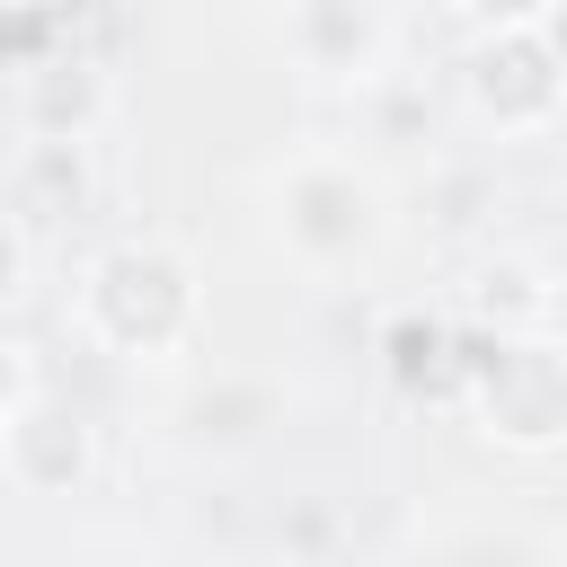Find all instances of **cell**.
<instances>
[{
	"instance_id": "5",
	"label": "cell",
	"mask_w": 567,
	"mask_h": 567,
	"mask_svg": "<svg viewBox=\"0 0 567 567\" xmlns=\"http://www.w3.org/2000/svg\"><path fill=\"white\" fill-rule=\"evenodd\" d=\"M89 470H97V425L71 399L35 390L0 416V478L18 496H71V487H89Z\"/></svg>"
},
{
	"instance_id": "6",
	"label": "cell",
	"mask_w": 567,
	"mask_h": 567,
	"mask_svg": "<svg viewBox=\"0 0 567 567\" xmlns=\"http://www.w3.org/2000/svg\"><path fill=\"white\" fill-rule=\"evenodd\" d=\"M18 106H27V133H35V142H89V124H97V106H106V62L62 35L44 62L18 71Z\"/></svg>"
},
{
	"instance_id": "12",
	"label": "cell",
	"mask_w": 567,
	"mask_h": 567,
	"mask_svg": "<svg viewBox=\"0 0 567 567\" xmlns=\"http://www.w3.org/2000/svg\"><path fill=\"white\" fill-rule=\"evenodd\" d=\"M35 390H44V381H35V354H27V346H9V337H0V416H9V408H18V399H35Z\"/></svg>"
},
{
	"instance_id": "13",
	"label": "cell",
	"mask_w": 567,
	"mask_h": 567,
	"mask_svg": "<svg viewBox=\"0 0 567 567\" xmlns=\"http://www.w3.org/2000/svg\"><path fill=\"white\" fill-rule=\"evenodd\" d=\"M27 292V230H18V213H0V310Z\"/></svg>"
},
{
	"instance_id": "1",
	"label": "cell",
	"mask_w": 567,
	"mask_h": 567,
	"mask_svg": "<svg viewBox=\"0 0 567 567\" xmlns=\"http://www.w3.org/2000/svg\"><path fill=\"white\" fill-rule=\"evenodd\" d=\"M204 319V284H195V257L177 239H106L80 275V328L124 354V363H168Z\"/></svg>"
},
{
	"instance_id": "11",
	"label": "cell",
	"mask_w": 567,
	"mask_h": 567,
	"mask_svg": "<svg viewBox=\"0 0 567 567\" xmlns=\"http://www.w3.org/2000/svg\"><path fill=\"white\" fill-rule=\"evenodd\" d=\"M266 408H275V399H266L257 381H221V390L195 399V434H204V443H248Z\"/></svg>"
},
{
	"instance_id": "7",
	"label": "cell",
	"mask_w": 567,
	"mask_h": 567,
	"mask_svg": "<svg viewBox=\"0 0 567 567\" xmlns=\"http://www.w3.org/2000/svg\"><path fill=\"white\" fill-rule=\"evenodd\" d=\"M470 301H478L470 328H487V337H549V319H558V284L540 257H496Z\"/></svg>"
},
{
	"instance_id": "4",
	"label": "cell",
	"mask_w": 567,
	"mask_h": 567,
	"mask_svg": "<svg viewBox=\"0 0 567 567\" xmlns=\"http://www.w3.org/2000/svg\"><path fill=\"white\" fill-rule=\"evenodd\" d=\"M275 221L310 266H346L381 239V186L354 159H301L275 186Z\"/></svg>"
},
{
	"instance_id": "10",
	"label": "cell",
	"mask_w": 567,
	"mask_h": 567,
	"mask_svg": "<svg viewBox=\"0 0 567 567\" xmlns=\"http://www.w3.org/2000/svg\"><path fill=\"white\" fill-rule=\"evenodd\" d=\"M18 204L27 213H80L89 204V142H27Z\"/></svg>"
},
{
	"instance_id": "9",
	"label": "cell",
	"mask_w": 567,
	"mask_h": 567,
	"mask_svg": "<svg viewBox=\"0 0 567 567\" xmlns=\"http://www.w3.org/2000/svg\"><path fill=\"white\" fill-rule=\"evenodd\" d=\"M292 44L310 53V71H372V53L390 44V18L354 0H310L292 9Z\"/></svg>"
},
{
	"instance_id": "3",
	"label": "cell",
	"mask_w": 567,
	"mask_h": 567,
	"mask_svg": "<svg viewBox=\"0 0 567 567\" xmlns=\"http://www.w3.org/2000/svg\"><path fill=\"white\" fill-rule=\"evenodd\" d=\"M452 363H461V408L505 452H558V434H567V363H558V337L452 328Z\"/></svg>"
},
{
	"instance_id": "8",
	"label": "cell",
	"mask_w": 567,
	"mask_h": 567,
	"mask_svg": "<svg viewBox=\"0 0 567 567\" xmlns=\"http://www.w3.org/2000/svg\"><path fill=\"white\" fill-rule=\"evenodd\" d=\"M381 354H390V381H399L408 399H434V408H461V363H452V319H425V310H399V319H390V337H381Z\"/></svg>"
},
{
	"instance_id": "2",
	"label": "cell",
	"mask_w": 567,
	"mask_h": 567,
	"mask_svg": "<svg viewBox=\"0 0 567 567\" xmlns=\"http://www.w3.org/2000/svg\"><path fill=\"white\" fill-rule=\"evenodd\" d=\"M567 9L558 0H532V9H505V18H478L470 53H461V97L478 124L496 133H549L567 115Z\"/></svg>"
}]
</instances>
